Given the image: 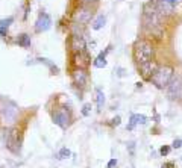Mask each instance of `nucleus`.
Listing matches in <instances>:
<instances>
[{
    "instance_id": "nucleus-22",
    "label": "nucleus",
    "mask_w": 182,
    "mask_h": 168,
    "mask_svg": "<svg viewBox=\"0 0 182 168\" xmlns=\"http://www.w3.org/2000/svg\"><path fill=\"white\" fill-rule=\"evenodd\" d=\"M91 114V105L89 103H85L83 106H82V115L83 117H88Z\"/></svg>"
},
{
    "instance_id": "nucleus-16",
    "label": "nucleus",
    "mask_w": 182,
    "mask_h": 168,
    "mask_svg": "<svg viewBox=\"0 0 182 168\" xmlns=\"http://www.w3.org/2000/svg\"><path fill=\"white\" fill-rule=\"evenodd\" d=\"M105 24H106V17H105V14H99V15L94 18L91 27H93V31H100Z\"/></svg>"
},
{
    "instance_id": "nucleus-20",
    "label": "nucleus",
    "mask_w": 182,
    "mask_h": 168,
    "mask_svg": "<svg viewBox=\"0 0 182 168\" xmlns=\"http://www.w3.org/2000/svg\"><path fill=\"white\" fill-rule=\"evenodd\" d=\"M37 61H38V62H41V64H46V65L50 68V71H52L53 74H56V73L59 71V70H58V67H56L55 64H52V62H50V59H47V58H38Z\"/></svg>"
},
{
    "instance_id": "nucleus-28",
    "label": "nucleus",
    "mask_w": 182,
    "mask_h": 168,
    "mask_svg": "<svg viewBox=\"0 0 182 168\" xmlns=\"http://www.w3.org/2000/svg\"><path fill=\"white\" fill-rule=\"evenodd\" d=\"M115 71H119V73H117L119 76H125V70H123V68H120V67H119V68H117Z\"/></svg>"
},
{
    "instance_id": "nucleus-18",
    "label": "nucleus",
    "mask_w": 182,
    "mask_h": 168,
    "mask_svg": "<svg viewBox=\"0 0 182 168\" xmlns=\"http://www.w3.org/2000/svg\"><path fill=\"white\" fill-rule=\"evenodd\" d=\"M12 23H14V17H8V18L0 21V35H2L3 38H5V35H6V32H8V29H9V26Z\"/></svg>"
},
{
    "instance_id": "nucleus-1",
    "label": "nucleus",
    "mask_w": 182,
    "mask_h": 168,
    "mask_svg": "<svg viewBox=\"0 0 182 168\" xmlns=\"http://www.w3.org/2000/svg\"><path fill=\"white\" fill-rule=\"evenodd\" d=\"M143 21L146 29H149L153 35L161 37L162 35V23L164 17L159 14V11L155 6V2H149L143 8Z\"/></svg>"
},
{
    "instance_id": "nucleus-29",
    "label": "nucleus",
    "mask_w": 182,
    "mask_h": 168,
    "mask_svg": "<svg viewBox=\"0 0 182 168\" xmlns=\"http://www.w3.org/2000/svg\"><path fill=\"white\" fill-rule=\"evenodd\" d=\"M168 2H170V3H171V5H174V6H176V3H177V2H179V0H168Z\"/></svg>"
},
{
    "instance_id": "nucleus-23",
    "label": "nucleus",
    "mask_w": 182,
    "mask_h": 168,
    "mask_svg": "<svg viewBox=\"0 0 182 168\" xmlns=\"http://www.w3.org/2000/svg\"><path fill=\"white\" fill-rule=\"evenodd\" d=\"M159 153H161L162 156H167V154L170 153V147H168V145H162L161 150H159Z\"/></svg>"
},
{
    "instance_id": "nucleus-6",
    "label": "nucleus",
    "mask_w": 182,
    "mask_h": 168,
    "mask_svg": "<svg viewBox=\"0 0 182 168\" xmlns=\"http://www.w3.org/2000/svg\"><path fill=\"white\" fill-rule=\"evenodd\" d=\"M5 144L6 148L12 153H18L20 151V135H18V129L11 127L6 135H5Z\"/></svg>"
},
{
    "instance_id": "nucleus-2",
    "label": "nucleus",
    "mask_w": 182,
    "mask_h": 168,
    "mask_svg": "<svg viewBox=\"0 0 182 168\" xmlns=\"http://www.w3.org/2000/svg\"><path fill=\"white\" fill-rule=\"evenodd\" d=\"M155 58V46L152 44V41L141 38L135 43L134 46V59L138 65H143L149 61H153Z\"/></svg>"
},
{
    "instance_id": "nucleus-14",
    "label": "nucleus",
    "mask_w": 182,
    "mask_h": 168,
    "mask_svg": "<svg viewBox=\"0 0 182 168\" xmlns=\"http://www.w3.org/2000/svg\"><path fill=\"white\" fill-rule=\"evenodd\" d=\"M146 123H147V117H146V115H143V114H134V115L131 117V123H129L128 129L132 130L137 124H146Z\"/></svg>"
},
{
    "instance_id": "nucleus-21",
    "label": "nucleus",
    "mask_w": 182,
    "mask_h": 168,
    "mask_svg": "<svg viewBox=\"0 0 182 168\" xmlns=\"http://www.w3.org/2000/svg\"><path fill=\"white\" fill-rule=\"evenodd\" d=\"M71 156V151L67 148V147H62L61 150H59V153H58V159H67V157H70Z\"/></svg>"
},
{
    "instance_id": "nucleus-5",
    "label": "nucleus",
    "mask_w": 182,
    "mask_h": 168,
    "mask_svg": "<svg viewBox=\"0 0 182 168\" xmlns=\"http://www.w3.org/2000/svg\"><path fill=\"white\" fill-rule=\"evenodd\" d=\"M93 8H91V5H80L74 12H73V20L74 23L80 24V26H85L91 21V18H93Z\"/></svg>"
},
{
    "instance_id": "nucleus-7",
    "label": "nucleus",
    "mask_w": 182,
    "mask_h": 168,
    "mask_svg": "<svg viewBox=\"0 0 182 168\" xmlns=\"http://www.w3.org/2000/svg\"><path fill=\"white\" fill-rule=\"evenodd\" d=\"M167 89V95L173 100H182V77L180 76H173L171 82L168 83Z\"/></svg>"
},
{
    "instance_id": "nucleus-10",
    "label": "nucleus",
    "mask_w": 182,
    "mask_h": 168,
    "mask_svg": "<svg viewBox=\"0 0 182 168\" xmlns=\"http://www.w3.org/2000/svg\"><path fill=\"white\" fill-rule=\"evenodd\" d=\"M53 123L56 126H59L61 129H65L70 124V115H68V112L65 109H58L53 114Z\"/></svg>"
},
{
    "instance_id": "nucleus-17",
    "label": "nucleus",
    "mask_w": 182,
    "mask_h": 168,
    "mask_svg": "<svg viewBox=\"0 0 182 168\" xmlns=\"http://www.w3.org/2000/svg\"><path fill=\"white\" fill-rule=\"evenodd\" d=\"M109 49H111V47H108V49L105 50V53H100V55L94 59V62H93L94 67H97V68H105V67H106V53L109 52Z\"/></svg>"
},
{
    "instance_id": "nucleus-25",
    "label": "nucleus",
    "mask_w": 182,
    "mask_h": 168,
    "mask_svg": "<svg viewBox=\"0 0 182 168\" xmlns=\"http://www.w3.org/2000/svg\"><path fill=\"white\" fill-rule=\"evenodd\" d=\"M117 165V159H111L109 162H108V168H114Z\"/></svg>"
},
{
    "instance_id": "nucleus-24",
    "label": "nucleus",
    "mask_w": 182,
    "mask_h": 168,
    "mask_svg": "<svg viewBox=\"0 0 182 168\" xmlns=\"http://www.w3.org/2000/svg\"><path fill=\"white\" fill-rule=\"evenodd\" d=\"M171 147L173 148H180L182 147V139H174L173 144H171Z\"/></svg>"
},
{
    "instance_id": "nucleus-19",
    "label": "nucleus",
    "mask_w": 182,
    "mask_h": 168,
    "mask_svg": "<svg viewBox=\"0 0 182 168\" xmlns=\"http://www.w3.org/2000/svg\"><path fill=\"white\" fill-rule=\"evenodd\" d=\"M96 102H97V108L100 111L103 108V105H105V94H103V91L100 88L96 89Z\"/></svg>"
},
{
    "instance_id": "nucleus-4",
    "label": "nucleus",
    "mask_w": 182,
    "mask_h": 168,
    "mask_svg": "<svg viewBox=\"0 0 182 168\" xmlns=\"http://www.w3.org/2000/svg\"><path fill=\"white\" fill-rule=\"evenodd\" d=\"M0 115L5 120V123L12 124L18 117V106L5 97H0Z\"/></svg>"
},
{
    "instance_id": "nucleus-9",
    "label": "nucleus",
    "mask_w": 182,
    "mask_h": 168,
    "mask_svg": "<svg viewBox=\"0 0 182 168\" xmlns=\"http://www.w3.org/2000/svg\"><path fill=\"white\" fill-rule=\"evenodd\" d=\"M155 6L162 17H170L174 14V5H171L168 0H155Z\"/></svg>"
},
{
    "instance_id": "nucleus-26",
    "label": "nucleus",
    "mask_w": 182,
    "mask_h": 168,
    "mask_svg": "<svg viewBox=\"0 0 182 168\" xmlns=\"http://www.w3.org/2000/svg\"><path fill=\"white\" fill-rule=\"evenodd\" d=\"M80 2H82L83 5H91V3H96L97 0H80Z\"/></svg>"
},
{
    "instance_id": "nucleus-3",
    "label": "nucleus",
    "mask_w": 182,
    "mask_h": 168,
    "mask_svg": "<svg viewBox=\"0 0 182 168\" xmlns=\"http://www.w3.org/2000/svg\"><path fill=\"white\" fill-rule=\"evenodd\" d=\"M173 76H174V68L171 65H159V67H156L153 74L150 76V82L158 89H164L168 86Z\"/></svg>"
},
{
    "instance_id": "nucleus-11",
    "label": "nucleus",
    "mask_w": 182,
    "mask_h": 168,
    "mask_svg": "<svg viewBox=\"0 0 182 168\" xmlns=\"http://www.w3.org/2000/svg\"><path fill=\"white\" fill-rule=\"evenodd\" d=\"M71 77H73V82H74L76 86H85L86 80H88V73L85 71V68H77L76 67V70L73 71Z\"/></svg>"
},
{
    "instance_id": "nucleus-15",
    "label": "nucleus",
    "mask_w": 182,
    "mask_h": 168,
    "mask_svg": "<svg viewBox=\"0 0 182 168\" xmlns=\"http://www.w3.org/2000/svg\"><path fill=\"white\" fill-rule=\"evenodd\" d=\"M17 44H18L20 47H23V49L31 47V44H32L31 35H28V34H20V35L17 37Z\"/></svg>"
},
{
    "instance_id": "nucleus-8",
    "label": "nucleus",
    "mask_w": 182,
    "mask_h": 168,
    "mask_svg": "<svg viewBox=\"0 0 182 168\" xmlns=\"http://www.w3.org/2000/svg\"><path fill=\"white\" fill-rule=\"evenodd\" d=\"M50 26H52V18H50V15L46 14V12H40V15H38L37 21H35V32H38V34L46 32V31L50 29Z\"/></svg>"
},
{
    "instance_id": "nucleus-27",
    "label": "nucleus",
    "mask_w": 182,
    "mask_h": 168,
    "mask_svg": "<svg viewBox=\"0 0 182 168\" xmlns=\"http://www.w3.org/2000/svg\"><path fill=\"white\" fill-rule=\"evenodd\" d=\"M112 124H114V126H119V124H120V117H115V118L112 120Z\"/></svg>"
},
{
    "instance_id": "nucleus-12",
    "label": "nucleus",
    "mask_w": 182,
    "mask_h": 168,
    "mask_svg": "<svg viewBox=\"0 0 182 168\" xmlns=\"http://www.w3.org/2000/svg\"><path fill=\"white\" fill-rule=\"evenodd\" d=\"M156 62L155 61H149V62H146V64H143V65H138V68H140V73L143 74V77H146V79H150V76L153 74V71L156 70Z\"/></svg>"
},
{
    "instance_id": "nucleus-13",
    "label": "nucleus",
    "mask_w": 182,
    "mask_h": 168,
    "mask_svg": "<svg viewBox=\"0 0 182 168\" xmlns=\"http://www.w3.org/2000/svg\"><path fill=\"white\" fill-rule=\"evenodd\" d=\"M88 55L85 53V52H77V53H74V58H73V62H74V65L77 67V68H85L86 65H88Z\"/></svg>"
}]
</instances>
